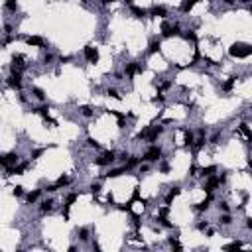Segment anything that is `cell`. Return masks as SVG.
<instances>
[{
    "label": "cell",
    "mask_w": 252,
    "mask_h": 252,
    "mask_svg": "<svg viewBox=\"0 0 252 252\" xmlns=\"http://www.w3.org/2000/svg\"><path fill=\"white\" fill-rule=\"evenodd\" d=\"M160 156H162V150H160L158 146H152L146 154H144V160H146V162H156Z\"/></svg>",
    "instance_id": "cell-4"
},
{
    "label": "cell",
    "mask_w": 252,
    "mask_h": 252,
    "mask_svg": "<svg viewBox=\"0 0 252 252\" xmlns=\"http://www.w3.org/2000/svg\"><path fill=\"white\" fill-rule=\"evenodd\" d=\"M40 156H41V150H36V152L32 154V158H40Z\"/></svg>",
    "instance_id": "cell-47"
},
{
    "label": "cell",
    "mask_w": 252,
    "mask_h": 252,
    "mask_svg": "<svg viewBox=\"0 0 252 252\" xmlns=\"http://www.w3.org/2000/svg\"><path fill=\"white\" fill-rule=\"evenodd\" d=\"M169 244H171V248H175V250H181V244L177 242L175 238H169Z\"/></svg>",
    "instance_id": "cell-38"
},
{
    "label": "cell",
    "mask_w": 252,
    "mask_h": 252,
    "mask_svg": "<svg viewBox=\"0 0 252 252\" xmlns=\"http://www.w3.org/2000/svg\"><path fill=\"white\" fill-rule=\"evenodd\" d=\"M132 14L136 16V18H142V16H146V10H144V8H138V6H132Z\"/></svg>",
    "instance_id": "cell-24"
},
{
    "label": "cell",
    "mask_w": 252,
    "mask_h": 252,
    "mask_svg": "<svg viewBox=\"0 0 252 252\" xmlns=\"http://www.w3.org/2000/svg\"><path fill=\"white\" fill-rule=\"evenodd\" d=\"M26 41H28L30 45H36V47H41L45 44L44 37H40V36H30V37H26Z\"/></svg>",
    "instance_id": "cell-10"
},
{
    "label": "cell",
    "mask_w": 252,
    "mask_h": 252,
    "mask_svg": "<svg viewBox=\"0 0 252 252\" xmlns=\"http://www.w3.org/2000/svg\"><path fill=\"white\" fill-rule=\"evenodd\" d=\"M183 136H185V140H183V144H185L187 148H191V144L195 142V140H193V132H191V130H183Z\"/></svg>",
    "instance_id": "cell-14"
},
{
    "label": "cell",
    "mask_w": 252,
    "mask_h": 252,
    "mask_svg": "<svg viewBox=\"0 0 252 252\" xmlns=\"http://www.w3.org/2000/svg\"><path fill=\"white\" fill-rule=\"evenodd\" d=\"M12 193H14V197H22L24 195V187H20V185H16L14 189H12Z\"/></svg>",
    "instance_id": "cell-30"
},
{
    "label": "cell",
    "mask_w": 252,
    "mask_h": 252,
    "mask_svg": "<svg viewBox=\"0 0 252 252\" xmlns=\"http://www.w3.org/2000/svg\"><path fill=\"white\" fill-rule=\"evenodd\" d=\"M110 2V0H103V4H109Z\"/></svg>",
    "instance_id": "cell-55"
},
{
    "label": "cell",
    "mask_w": 252,
    "mask_h": 252,
    "mask_svg": "<svg viewBox=\"0 0 252 252\" xmlns=\"http://www.w3.org/2000/svg\"><path fill=\"white\" fill-rule=\"evenodd\" d=\"M219 207H221V209H223V211H224V213H227V211H229V203H224V201H223V203H221V205H219Z\"/></svg>",
    "instance_id": "cell-44"
},
{
    "label": "cell",
    "mask_w": 252,
    "mask_h": 252,
    "mask_svg": "<svg viewBox=\"0 0 252 252\" xmlns=\"http://www.w3.org/2000/svg\"><path fill=\"white\" fill-rule=\"evenodd\" d=\"M162 32H164L165 37H171V36H177L179 34V28H177V26H169L168 22H164L162 24Z\"/></svg>",
    "instance_id": "cell-6"
},
{
    "label": "cell",
    "mask_w": 252,
    "mask_h": 252,
    "mask_svg": "<svg viewBox=\"0 0 252 252\" xmlns=\"http://www.w3.org/2000/svg\"><path fill=\"white\" fill-rule=\"evenodd\" d=\"M189 173H191V175H197V168H195V165H191V169H189Z\"/></svg>",
    "instance_id": "cell-49"
},
{
    "label": "cell",
    "mask_w": 252,
    "mask_h": 252,
    "mask_svg": "<svg viewBox=\"0 0 252 252\" xmlns=\"http://www.w3.org/2000/svg\"><path fill=\"white\" fill-rule=\"evenodd\" d=\"M51 207H53V201L51 199H47V201H44V203H41V213H49L51 211Z\"/></svg>",
    "instance_id": "cell-20"
},
{
    "label": "cell",
    "mask_w": 252,
    "mask_h": 252,
    "mask_svg": "<svg viewBox=\"0 0 252 252\" xmlns=\"http://www.w3.org/2000/svg\"><path fill=\"white\" fill-rule=\"evenodd\" d=\"M24 69V57L22 55H14L12 57V71L14 73H20Z\"/></svg>",
    "instance_id": "cell-7"
},
{
    "label": "cell",
    "mask_w": 252,
    "mask_h": 252,
    "mask_svg": "<svg viewBox=\"0 0 252 252\" xmlns=\"http://www.w3.org/2000/svg\"><path fill=\"white\" fill-rule=\"evenodd\" d=\"M219 138H221V134H215V136H213V140H211V142H213V144H217V142H219Z\"/></svg>",
    "instance_id": "cell-48"
},
{
    "label": "cell",
    "mask_w": 252,
    "mask_h": 252,
    "mask_svg": "<svg viewBox=\"0 0 252 252\" xmlns=\"http://www.w3.org/2000/svg\"><path fill=\"white\" fill-rule=\"evenodd\" d=\"M150 14H152V16H158V18H165V14H168V12H165L164 6H154L152 10H150Z\"/></svg>",
    "instance_id": "cell-12"
},
{
    "label": "cell",
    "mask_w": 252,
    "mask_h": 252,
    "mask_svg": "<svg viewBox=\"0 0 252 252\" xmlns=\"http://www.w3.org/2000/svg\"><path fill=\"white\" fill-rule=\"evenodd\" d=\"M79 238H81V240H89V230L87 229H81V230H79Z\"/></svg>",
    "instance_id": "cell-34"
},
{
    "label": "cell",
    "mask_w": 252,
    "mask_h": 252,
    "mask_svg": "<svg viewBox=\"0 0 252 252\" xmlns=\"http://www.w3.org/2000/svg\"><path fill=\"white\" fill-rule=\"evenodd\" d=\"M162 100H164V96H162V95H158V96H154V103H162Z\"/></svg>",
    "instance_id": "cell-46"
},
{
    "label": "cell",
    "mask_w": 252,
    "mask_h": 252,
    "mask_svg": "<svg viewBox=\"0 0 252 252\" xmlns=\"http://www.w3.org/2000/svg\"><path fill=\"white\" fill-rule=\"evenodd\" d=\"M162 130H164L162 126H156V128H152V130H148V140H150V142H154V140H156V138L160 136V134H162Z\"/></svg>",
    "instance_id": "cell-11"
},
{
    "label": "cell",
    "mask_w": 252,
    "mask_h": 252,
    "mask_svg": "<svg viewBox=\"0 0 252 252\" xmlns=\"http://www.w3.org/2000/svg\"><path fill=\"white\" fill-rule=\"evenodd\" d=\"M209 209V199H205L203 203H197V211H207Z\"/></svg>",
    "instance_id": "cell-31"
},
{
    "label": "cell",
    "mask_w": 252,
    "mask_h": 252,
    "mask_svg": "<svg viewBox=\"0 0 252 252\" xmlns=\"http://www.w3.org/2000/svg\"><path fill=\"white\" fill-rule=\"evenodd\" d=\"M175 195H179V187H173V189H171V191L168 193V197H165V203L169 205V203L173 201V197H175Z\"/></svg>",
    "instance_id": "cell-18"
},
{
    "label": "cell",
    "mask_w": 252,
    "mask_h": 252,
    "mask_svg": "<svg viewBox=\"0 0 252 252\" xmlns=\"http://www.w3.org/2000/svg\"><path fill=\"white\" fill-rule=\"evenodd\" d=\"M8 85H10L12 89H20V87H22V81H20V73H12V75H10V77H8Z\"/></svg>",
    "instance_id": "cell-9"
},
{
    "label": "cell",
    "mask_w": 252,
    "mask_h": 252,
    "mask_svg": "<svg viewBox=\"0 0 252 252\" xmlns=\"http://www.w3.org/2000/svg\"><path fill=\"white\" fill-rule=\"evenodd\" d=\"M246 229H252V219H246Z\"/></svg>",
    "instance_id": "cell-51"
},
{
    "label": "cell",
    "mask_w": 252,
    "mask_h": 252,
    "mask_svg": "<svg viewBox=\"0 0 252 252\" xmlns=\"http://www.w3.org/2000/svg\"><path fill=\"white\" fill-rule=\"evenodd\" d=\"M138 71H142V65H138V63H130V65L126 67V75H130V77L134 73H138Z\"/></svg>",
    "instance_id": "cell-13"
},
{
    "label": "cell",
    "mask_w": 252,
    "mask_h": 252,
    "mask_svg": "<svg viewBox=\"0 0 252 252\" xmlns=\"http://www.w3.org/2000/svg\"><path fill=\"white\" fill-rule=\"evenodd\" d=\"M160 47H162V44H160V40H154L152 44H150V53H156V51H160Z\"/></svg>",
    "instance_id": "cell-22"
},
{
    "label": "cell",
    "mask_w": 252,
    "mask_h": 252,
    "mask_svg": "<svg viewBox=\"0 0 252 252\" xmlns=\"http://www.w3.org/2000/svg\"><path fill=\"white\" fill-rule=\"evenodd\" d=\"M197 2H199V0H183V4H181V10H183V12H189V10L195 6Z\"/></svg>",
    "instance_id": "cell-15"
},
{
    "label": "cell",
    "mask_w": 252,
    "mask_h": 252,
    "mask_svg": "<svg viewBox=\"0 0 252 252\" xmlns=\"http://www.w3.org/2000/svg\"><path fill=\"white\" fill-rule=\"evenodd\" d=\"M114 160H116L114 152H105L100 158H96V160H95V164H96V165H109L110 162H114Z\"/></svg>",
    "instance_id": "cell-3"
},
{
    "label": "cell",
    "mask_w": 252,
    "mask_h": 252,
    "mask_svg": "<svg viewBox=\"0 0 252 252\" xmlns=\"http://www.w3.org/2000/svg\"><path fill=\"white\" fill-rule=\"evenodd\" d=\"M230 55L233 57H238V59H244V57H248L252 53V47L248 44H242V41H238V44H233L230 45Z\"/></svg>",
    "instance_id": "cell-1"
},
{
    "label": "cell",
    "mask_w": 252,
    "mask_h": 252,
    "mask_svg": "<svg viewBox=\"0 0 252 252\" xmlns=\"http://www.w3.org/2000/svg\"><path fill=\"white\" fill-rule=\"evenodd\" d=\"M106 95H109V96H112V99H120V95L116 93L114 89H109V91H106Z\"/></svg>",
    "instance_id": "cell-40"
},
{
    "label": "cell",
    "mask_w": 252,
    "mask_h": 252,
    "mask_svg": "<svg viewBox=\"0 0 252 252\" xmlns=\"http://www.w3.org/2000/svg\"><path fill=\"white\" fill-rule=\"evenodd\" d=\"M81 112H83V116H91L93 114V109L91 106H81Z\"/></svg>",
    "instance_id": "cell-36"
},
{
    "label": "cell",
    "mask_w": 252,
    "mask_h": 252,
    "mask_svg": "<svg viewBox=\"0 0 252 252\" xmlns=\"http://www.w3.org/2000/svg\"><path fill=\"white\" fill-rule=\"evenodd\" d=\"M171 87V83L169 81H165V83H162V89H169Z\"/></svg>",
    "instance_id": "cell-50"
},
{
    "label": "cell",
    "mask_w": 252,
    "mask_h": 252,
    "mask_svg": "<svg viewBox=\"0 0 252 252\" xmlns=\"http://www.w3.org/2000/svg\"><path fill=\"white\" fill-rule=\"evenodd\" d=\"M16 164H18V154L10 152L6 156H0V165H2V168H12Z\"/></svg>",
    "instance_id": "cell-2"
},
{
    "label": "cell",
    "mask_w": 252,
    "mask_h": 252,
    "mask_svg": "<svg viewBox=\"0 0 252 252\" xmlns=\"http://www.w3.org/2000/svg\"><path fill=\"white\" fill-rule=\"evenodd\" d=\"M34 112H37V114H41L44 118H49V106H40V109H36Z\"/></svg>",
    "instance_id": "cell-21"
},
{
    "label": "cell",
    "mask_w": 252,
    "mask_h": 252,
    "mask_svg": "<svg viewBox=\"0 0 252 252\" xmlns=\"http://www.w3.org/2000/svg\"><path fill=\"white\" fill-rule=\"evenodd\" d=\"M160 171H162V173H168V171H169V165H168V164H162V165H160Z\"/></svg>",
    "instance_id": "cell-42"
},
{
    "label": "cell",
    "mask_w": 252,
    "mask_h": 252,
    "mask_svg": "<svg viewBox=\"0 0 252 252\" xmlns=\"http://www.w3.org/2000/svg\"><path fill=\"white\" fill-rule=\"evenodd\" d=\"M215 171H217L215 165H207V168H203V169H201V175H203V177H209V175H213Z\"/></svg>",
    "instance_id": "cell-16"
},
{
    "label": "cell",
    "mask_w": 252,
    "mask_h": 252,
    "mask_svg": "<svg viewBox=\"0 0 252 252\" xmlns=\"http://www.w3.org/2000/svg\"><path fill=\"white\" fill-rule=\"evenodd\" d=\"M240 246H242V242H230V244L224 246V250H237V248H240Z\"/></svg>",
    "instance_id": "cell-32"
},
{
    "label": "cell",
    "mask_w": 252,
    "mask_h": 252,
    "mask_svg": "<svg viewBox=\"0 0 252 252\" xmlns=\"http://www.w3.org/2000/svg\"><path fill=\"white\" fill-rule=\"evenodd\" d=\"M240 132L244 134L246 140H250V128H248V124H246V122H244V124H240Z\"/></svg>",
    "instance_id": "cell-26"
},
{
    "label": "cell",
    "mask_w": 252,
    "mask_h": 252,
    "mask_svg": "<svg viewBox=\"0 0 252 252\" xmlns=\"http://www.w3.org/2000/svg\"><path fill=\"white\" fill-rule=\"evenodd\" d=\"M221 223L223 224H230V223H233V219H230V215H223L221 217Z\"/></svg>",
    "instance_id": "cell-41"
},
{
    "label": "cell",
    "mask_w": 252,
    "mask_h": 252,
    "mask_svg": "<svg viewBox=\"0 0 252 252\" xmlns=\"http://www.w3.org/2000/svg\"><path fill=\"white\" fill-rule=\"evenodd\" d=\"M237 79H238V77H230L229 81H227V83L223 85V89H224V91H230V89L234 87V83H237Z\"/></svg>",
    "instance_id": "cell-25"
},
{
    "label": "cell",
    "mask_w": 252,
    "mask_h": 252,
    "mask_svg": "<svg viewBox=\"0 0 252 252\" xmlns=\"http://www.w3.org/2000/svg\"><path fill=\"white\" fill-rule=\"evenodd\" d=\"M197 229H199V230H205V229H207V223H199V224H197Z\"/></svg>",
    "instance_id": "cell-45"
},
{
    "label": "cell",
    "mask_w": 252,
    "mask_h": 252,
    "mask_svg": "<svg viewBox=\"0 0 252 252\" xmlns=\"http://www.w3.org/2000/svg\"><path fill=\"white\" fill-rule=\"evenodd\" d=\"M168 213H169V209H168V207H164L162 211H160V217H168Z\"/></svg>",
    "instance_id": "cell-43"
},
{
    "label": "cell",
    "mask_w": 252,
    "mask_h": 252,
    "mask_svg": "<svg viewBox=\"0 0 252 252\" xmlns=\"http://www.w3.org/2000/svg\"><path fill=\"white\" fill-rule=\"evenodd\" d=\"M89 189H91V193H93V195H96V193L100 191V183H93V185L89 187Z\"/></svg>",
    "instance_id": "cell-37"
},
{
    "label": "cell",
    "mask_w": 252,
    "mask_h": 252,
    "mask_svg": "<svg viewBox=\"0 0 252 252\" xmlns=\"http://www.w3.org/2000/svg\"><path fill=\"white\" fill-rule=\"evenodd\" d=\"M124 2H126V4H132V0H124Z\"/></svg>",
    "instance_id": "cell-54"
},
{
    "label": "cell",
    "mask_w": 252,
    "mask_h": 252,
    "mask_svg": "<svg viewBox=\"0 0 252 252\" xmlns=\"http://www.w3.org/2000/svg\"><path fill=\"white\" fill-rule=\"evenodd\" d=\"M126 171V168H118V169H110L109 173H106V177H118V175H122Z\"/></svg>",
    "instance_id": "cell-17"
},
{
    "label": "cell",
    "mask_w": 252,
    "mask_h": 252,
    "mask_svg": "<svg viewBox=\"0 0 252 252\" xmlns=\"http://www.w3.org/2000/svg\"><path fill=\"white\" fill-rule=\"evenodd\" d=\"M6 8L10 12H16L18 10V0H6Z\"/></svg>",
    "instance_id": "cell-23"
},
{
    "label": "cell",
    "mask_w": 252,
    "mask_h": 252,
    "mask_svg": "<svg viewBox=\"0 0 252 252\" xmlns=\"http://www.w3.org/2000/svg\"><path fill=\"white\" fill-rule=\"evenodd\" d=\"M87 144H89V146H91V148H100V144H99V142H96V140H95V138H89V140H87Z\"/></svg>",
    "instance_id": "cell-39"
},
{
    "label": "cell",
    "mask_w": 252,
    "mask_h": 252,
    "mask_svg": "<svg viewBox=\"0 0 252 252\" xmlns=\"http://www.w3.org/2000/svg\"><path fill=\"white\" fill-rule=\"evenodd\" d=\"M183 37H185L187 41H197V36L193 34V32H185V34H183Z\"/></svg>",
    "instance_id": "cell-33"
},
{
    "label": "cell",
    "mask_w": 252,
    "mask_h": 252,
    "mask_svg": "<svg viewBox=\"0 0 252 252\" xmlns=\"http://www.w3.org/2000/svg\"><path fill=\"white\" fill-rule=\"evenodd\" d=\"M75 201H77V193H69V195H67V199H65V205H69V207H71Z\"/></svg>",
    "instance_id": "cell-29"
},
{
    "label": "cell",
    "mask_w": 252,
    "mask_h": 252,
    "mask_svg": "<svg viewBox=\"0 0 252 252\" xmlns=\"http://www.w3.org/2000/svg\"><path fill=\"white\" fill-rule=\"evenodd\" d=\"M85 59H87L89 63H96L99 61V51H96L93 45H87L85 47Z\"/></svg>",
    "instance_id": "cell-5"
},
{
    "label": "cell",
    "mask_w": 252,
    "mask_h": 252,
    "mask_svg": "<svg viewBox=\"0 0 252 252\" xmlns=\"http://www.w3.org/2000/svg\"><path fill=\"white\" fill-rule=\"evenodd\" d=\"M51 59H53V55H45V57H44V61H45V63H49Z\"/></svg>",
    "instance_id": "cell-52"
},
{
    "label": "cell",
    "mask_w": 252,
    "mask_h": 252,
    "mask_svg": "<svg viewBox=\"0 0 252 252\" xmlns=\"http://www.w3.org/2000/svg\"><path fill=\"white\" fill-rule=\"evenodd\" d=\"M34 95H36V96H37V99H40V100H44V99H45L44 91H41V89H37V87H34Z\"/></svg>",
    "instance_id": "cell-35"
},
{
    "label": "cell",
    "mask_w": 252,
    "mask_h": 252,
    "mask_svg": "<svg viewBox=\"0 0 252 252\" xmlns=\"http://www.w3.org/2000/svg\"><path fill=\"white\" fill-rule=\"evenodd\" d=\"M69 181H71V179H69L67 175H61V177L55 181V187H57V189H59V187H65V185L69 183Z\"/></svg>",
    "instance_id": "cell-19"
},
{
    "label": "cell",
    "mask_w": 252,
    "mask_h": 252,
    "mask_svg": "<svg viewBox=\"0 0 252 252\" xmlns=\"http://www.w3.org/2000/svg\"><path fill=\"white\" fill-rule=\"evenodd\" d=\"M217 185H221V179H219V177H213V175H209V179H207V183H205V191L211 193Z\"/></svg>",
    "instance_id": "cell-8"
},
{
    "label": "cell",
    "mask_w": 252,
    "mask_h": 252,
    "mask_svg": "<svg viewBox=\"0 0 252 252\" xmlns=\"http://www.w3.org/2000/svg\"><path fill=\"white\" fill-rule=\"evenodd\" d=\"M224 2H227V4H233V2H234V0H224Z\"/></svg>",
    "instance_id": "cell-53"
},
{
    "label": "cell",
    "mask_w": 252,
    "mask_h": 252,
    "mask_svg": "<svg viewBox=\"0 0 252 252\" xmlns=\"http://www.w3.org/2000/svg\"><path fill=\"white\" fill-rule=\"evenodd\" d=\"M134 165H138V158L130 156V158H128V162H126V165H124V168H126V169H130V168H134Z\"/></svg>",
    "instance_id": "cell-28"
},
{
    "label": "cell",
    "mask_w": 252,
    "mask_h": 252,
    "mask_svg": "<svg viewBox=\"0 0 252 252\" xmlns=\"http://www.w3.org/2000/svg\"><path fill=\"white\" fill-rule=\"evenodd\" d=\"M37 197H40V189H36V191H32V193H28V197H26V199H28V203H34Z\"/></svg>",
    "instance_id": "cell-27"
}]
</instances>
